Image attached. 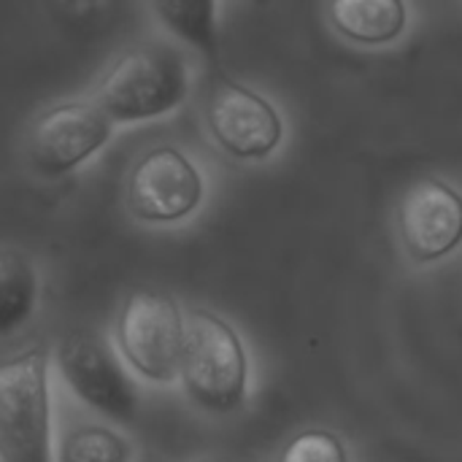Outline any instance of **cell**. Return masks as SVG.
<instances>
[{"mask_svg":"<svg viewBox=\"0 0 462 462\" xmlns=\"http://www.w3.org/2000/svg\"><path fill=\"white\" fill-rule=\"evenodd\" d=\"M203 116L211 141L241 162L268 160L284 138L279 108L257 89L227 76H217L211 84Z\"/></svg>","mask_w":462,"mask_h":462,"instance_id":"8","label":"cell"},{"mask_svg":"<svg viewBox=\"0 0 462 462\" xmlns=\"http://www.w3.org/2000/svg\"><path fill=\"white\" fill-rule=\"evenodd\" d=\"M54 387L49 344H27L0 360V462H51Z\"/></svg>","mask_w":462,"mask_h":462,"instance_id":"3","label":"cell"},{"mask_svg":"<svg viewBox=\"0 0 462 462\" xmlns=\"http://www.w3.org/2000/svg\"><path fill=\"white\" fill-rule=\"evenodd\" d=\"M184 346L179 384L184 398L208 417H233L246 409L254 387L252 352L241 330L214 309H184Z\"/></svg>","mask_w":462,"mask_h":462,"instance_id":"1","label":"cell"},{"mask_svg":"<svg viewBox=\"0 0 462 462\" xmlns=\"http://www.w3.org/2000/svg\"><path fill=\"white\" fill-rule=\"evenodd\" d=\"M328 16L336 32L363 46H384L406 30V0H330Z\"/></svg>","mask_w":462,"mask_h":462,"instance_id":"13","label":"cell"},{"mask_svg":"<svg viewBox=\"0 0 462 462\" xmlns=\"http://www.w3.org/2000/svg\"><path fill=\"white\" fill-rule=\"evenodd\" d=\"M51 462H138V444L125 425L84 411V417L57 425Z\"/></svg>","mask_w":462,"mask_h":462,"instance_id":"11","label":"cell"},{"mask_svg":"<svg viewBox=\"0 0 462 462\" xmlns=\"http://www.w3.org/2000/svg\"><path fill=\"white\" fill-rule=\"evenodd\" d=\"M43 290L38 260L19 246H0V341L14 338L38 317Z\"/></svg>","mask_w":462,"mask_h":462,"instance_id":"10","label":"cell"},{"mask_svg":"<svg viewBox=\"0 0 462 462\" xmlns=\"http://www.w3.org/2000/svg\"><path fill=\"white\" fill-rule=\"evenodd\" d=\"M206 200L203 168L187 149L157 143L143 149L127 168L122 203L133 222L176 227L189 222Z\"/></svg>","mask_w":462,"mask_h":462,"instance_id":"6","label":"cell"},{"mask_svg":"<svg viewBox=\"0 0 462 462\" xmlns=\"http://www.w3.org/2000/svg\"><path fill=\"white\" fill-rule=\"evenodd\" d=\"M116 125L92 97H65L41 108L24 133V157L35 176L65 179L95 160Z\"/></svg>","mask_w":462,"mask_h":462,"instance_id":"7","label":"cell"},{"mask_svg":"<svg viewBox=\"0 0 462 462\" xmlns=\"http://www.w3.org/2000/svg\"><path fill=\"white\" fill-rule=\"evenodd\" d=\"M398 233L414 263L447 260L462 246V195L441 179H420L398 206Z\"/></svg>","mask_w":462,"mask_h":462,"instance_id":"9","label":"cell"},{"mask_svg":"<svg viewBox=\"0 0 462 462\" xmlns=\"http://www.w3.org/2000/svg\"><path fill=\"white\" fill-rule=\"evenodd\" d=\"M184 322V306L173 295L133 290L116 309L108 341L138 384L171 390L179 384Z\"/></svg>","mask_w":462,"mask_h":462,"instance_id":"4","label":"cell"},{"mask_svg":"<svg viewBox=\"0 0 462 462\" xmlns=\"http://www.w3.org/2000/svg\"><path fill=\"white\" fill-rule=\"evenodd\" d=\"M192 92L187 54L173 41H138L111 60L92 100L119 125H143L176 114Z\"/></svg>","mask_w":462,"mask_h":462,"instance_id":"2","label":"cell"},{"mask_svg":"<svg viewBox=\"0 0 462 462\" xmlns=\"http://www.w3.org/2000/svg\"><path fill=\"white\" fill-rule=\"evenodd\" d=\"M62 5L76 19H95L111 5V0H62Z\"/></svg>","mask_w":462,"mask_h":462,"instance_id":"15","label":"cell"},{"mask_svg":"<svg viewBox=\"0 0 462 462\" xmlns=\"http://www.w3.org/2000/svg\"><path fill=\"white\" fill-rule=\"evenodd\" d=\"M54 384L95 417L130 425L138 414V382L114 352L111 341L92 333H70L51 346Z\"/></svg>","mask_w":462,"mask_h":462,"instance_id":"5","label":"cell"},{"mask_svg":"<svg viewBox=\"0 0 462 462\" xmlns=\"http://www.w3.org/2000/svg\"><path fill=\"white\" fill-rule=\"evenodd\" d=\"M146 5L168 41L219 65V0H146Z\"/></svg>","mask_w":462,"mask_h":462,"instance_id":"12","label":"cell"},{"mask_svg":"<svg viewBox=\"0 0 462 462\" xmlns=\"http://www.w3.org/2000/svg\"><path fill=\"white\" fill-rule=\"evenodd\" d=\"M273 462H352V452L341 433L314 425L292 433Z\"/></svg>","mask_w":462,"mask_h":462,"instance_id":"14","label":"cell"}]
</instances>
